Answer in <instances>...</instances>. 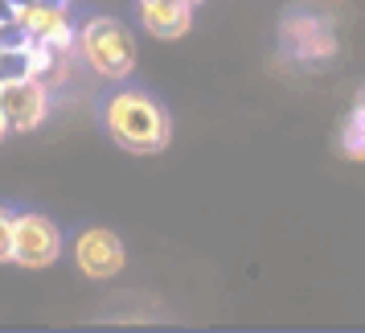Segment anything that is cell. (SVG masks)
<instances>
[{
    "mask_svg": "<svg viewBox=\"0 0 365 333\" xmlns=\"http://www.w3.org/2000/svg\"><path fill=\"white\" fill-rule=\"evenodd\" d=\"M103 124L115 144L128 152H160L173 140V119L160 103L140 86H119L111 99L103 103Z\"/></svg>",
    "mask_w": 365,
    "mask_h": 333,
    "instance_id": "obj_1",
    "label": "cell"
},
{
    "mask_svg": "<svg viewBox=\"0 0 365 333\" xmlns=\"http://www.w3.org/2000/svg\"><path fill=\"white\" fill-rule=\"evenodd\" d=\"M74 54L95 79L107 83H123L135 70V37L111 13H95L74 29Z\"/></svg>",
    "mask_w": 365,
    "mask_h": 333,
    "instance_id": "obj_2",
    "label": "cell"
},
{
    "mask_svg": "<svg viewBox=\"0 0 365 333\" xmlns=\"http://www.w3.org/2000/svg\"><path fill=\"white\" fill-rule=\"evenodd\" d=\"M62 255V231L46 210H13V264L25 272L53 267Z\"/></svg>",
    "mask_w": 365,
    "mask_h": 333,
    "instance_id": "obj_3",
    "label": "cell"
},
{
    "mask_svg": "<svg viewBox=\"0 0 365 333\" xmlns=\"http://www.w3.org/2000/svg\"><path fill=\"white\" fill-rule=\"evenodd\" d=\"M50 107H53V91L41 86L34 74L0 83V119H4L9 132H17V136L37 132L50 119Z\"/></svg>",
    "mask_w": 365,
    "mask_h": 333,
    "instance_id": "obj_4",
    "label": "cell"
},
{
    "mask_svg": "<svg viewBox=\"0 0 365 333\" xmlns=\"http://www.w3.org/2000/svg\"><path fill=\"white\" fill-rule=\"evenodd\" d=\"M128 264V251H123V239L107 227H91L74 239V267L86 280H115Z\"/></svg>",
    "mask_w": 365,
    "mask_h": 333,
    "instance_id": "obj_5",
    "label": "cell"
},
{
    "mask_svg": "<svg viewBox=\"0 0 365 333\" xmlns=\"http://www.w3.org/2000/svg\"><path fill=\"white\" fill-rule=\"evenodd\" d=\"M135 13H140L144 34L165 41V46L181 41L193 29V9L181 4V0H135Z\"/></svg>",
    "mask_w": 365,
    "mask_h": 333,
    "instance_id": "obj_6",
    "label": "cell"
},
{
    "mask_svg": "<svg viewBox=\"0 0 365 333\" xmlns=\"http://www.w3.org/2000/svg\"><path fill=\"white\" fill-rule=\"evenodd\" d=\"M70 21H74L70 17V0H29V4L17 9V25L25 41H46Z\"/></svg>",
    "mask_w": 365,
    "mask_h": 333,
    "instance_id": "obj_7",
    "label": "cell"
},
{
    "mask_svg": "<svg viewBox=\"0 0 365 333\" xmlns=\"http://www.w3.org/2000/svg\"><path fill=\"white\" fill-rule=\"evenodd\" d=\"M25 74H29V50H25V41L0 46V83H13V79H25Z\"/></svg>",
    "mask_w": 365,
    "mask_h": 333,
    "instance_id": "obj_8",
    "label": "cell"
},
{
    "mask_svg": "<svg viewBox=\"0 0 365 333\" xmlns=\"http://www.w3.org/2000/svg\"><path fill=\"white\" fill-rule=\"evenodd\" d=\"M13 264V210L0 202V267Z\"/></svg>",
    "mask_w": 365,
    "mask_h": 333,
    "instance_id": "obj_9",
    "label": "cell"
},
{
    "mask_svg": "<svg viewBox=\"0 0 365 333\" xmlns=\"http://www.w3.org/2000/svg\"><path fill=\"white\" fill-rule=\"evenodd\" d=\"M13 17H17V9H13V0H0V25H9Z\"/></svg>",
    "mask_w": 365,
    "mask_h": 333,
    "instance_id": "obj_10",
    "label": "cell"
},
{
    "mask_svg": "<svg viewBox=\"0 0 365 333\" xmlns=\"http://www.w3.org/2000/svg\"><path fill=\"white\" fill-rule=\"evenodd\" d=\"M4 136H9V128H4V119H0V144H4Z\"/></svg>",
    "mask_w": 365,
    "mask_h": 333,
    "instance_id": "obj_11",
    "label": "cell"
},
{
    "mask_svg": "<svg viewBox=\"0 0 365 333\" xmlns=\"http://www.w3.org/2000/svg\"><path fill=\"white\" fill-rule=\"evenodd\" d=\"M181 4H189V9H197V4H205V0H181Z\"/></svg>",
    "mask_w": 365,
    "mask_h": 333,
    "instance_id": "obj_12",
    "label": "cell"
},
{
    "mask_svg": "<svg viewBox=\"0 0 365 333\" xmlns=\"http://www.w3.org/2000/svg\"><path fill=\"white\" fill-rule=\"evenodd\" d=\"M21 4H29V0H13V9H21Z\"/></svg>",
    "mask_w": 365,
    "mask_h": 333,
    "instance_id": "obj_13",
    "label": "cell"
},
{
    "mask_svg": "<svg viewBox=\"0 0 365 333\" xmlns=\"http://www.w3.org/2000/svg\"><path fill=\"white\" fill-rule=\"evenodd\" d=\"M357 156H361V161H365V149H361V152H357Z\"/></svg>",
    "mask_w": 365,
    "mask_h": 333,
    "instance_id": "obj_14",
    "label": "cell"
}]
</instances>
